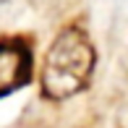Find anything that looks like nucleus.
I'll use <instances>...</instances> for the list:
<instances>
[{
	"label": "nucleus",
	"instance_id": "obj_1",
	"mask_svg": "<svg viewBox=\"0 0 128 128\" xmlns=\"http://www.w3.org/2000/svg\"><path fill=\"white\" fill-rule=\"evenodd\" d=\"M94 63L97 52L89 34L81 26H66L42 60V76H39L42 94L52 102H63L78 94L89 84Z\"/></svg>",
	"mask_w": 128,
	"mask_h": 128
},
{
	"label": "nucleus",
	"instance_id": "obj_2",
	"mask_svg": "<svg viewBox=\"0 0 128 128\" xmlns=\"http://www.w3.org/2000/svg\"><path fill=\"white\" fill-rule=\"evenodd\" d=\"M32 68L34 58L26 39L21 37L0 39V100L26 86L32 81Z\"/></svg>",
	"mask_w": 128,
	"mask_h": 128
}]
</instances>
